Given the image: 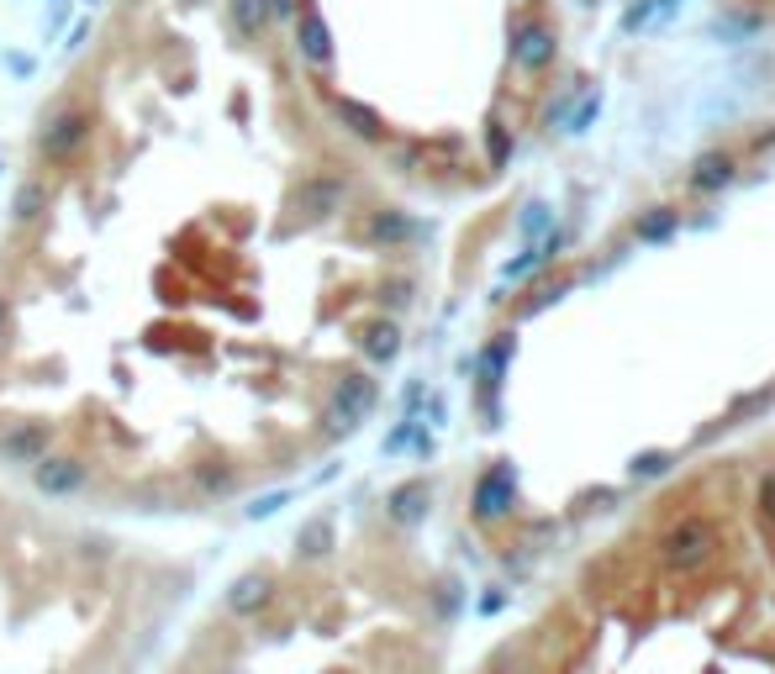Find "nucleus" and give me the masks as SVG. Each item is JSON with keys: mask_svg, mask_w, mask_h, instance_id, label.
<instances>
[{"mask_svg": "<svg viewBox=\"0 0 775 674\" xmlns=\"http://www.w3.org/2000/svg\"><path fill=\"white\" fill-rule=\"evenodd\" d=\"M554 227V216H549V205H528V216H522V233L528 237H543Z\"/></svg>", "mask_w": 775, "mask_h": 674, "instance_id": "393cba45", "label": "nucleus"}, {"mask_svg": "<svg viewBox=\"0 0 775 674\" xmlns=\"http://www.w3.org/2000/svg\"><path fill=\"white\" fill-rule=\"evenodd\" d=\"M485 153H491V164H496V169L512 158V138H507V127H502V121H491V127H485Z\"/></svg>", "mask_w": 775, "mask_h": 674, "instance_id": "5701e85b", "label": "nucleus"}, {"mask_svg": "<svg viewBox=\"0 0 775 674\" xmlns=\"http://www.w3.org/2000/svg\"><path fill=\"white\" fill-rule=\"evenodd\" d=\"M227 22H233V32L238 37H259V32L269 27V11H265V0H227Z\"/></svg>", "mask_w": 775, "mask_h": 674, "instance_id": "6ab92c4d", "label": "nucleus"}, {"mask_svg": "<svg viewBox=\"0 0 775 674\" xmlns=\"http://www.w3.org/2000/svg\"><path fill=\"white\" fill-rule=\"evenodd\" d=\"M512 348H517V343H512V338H496V348H485V353H480V380L491 385V390H496V385H502V369H507Z\"/></svg>", "mask_w": 775, "mask_h": 674, "instance_id": "412c9836", "label": "nucleus"}, {"mask_svg": "<svg viewBox=\"0 0 775 674\" xmlns=\"http://www.w3.org/2000/svg\"><path fill=\"white\" fill-rule=\"evenodd\" d=\"M265 601H269V580H265V575H238V580L227 586V612H233V616H254Z\"/></svg>", "mask_w": 775, "mask_h": 674, "instance_id": "4468645a", "label": "nucleus"}, {"mask_svg": "<svg viewBox=\"0 0 775 674\" xmlns=\"http://www.w3.org/2000/svg\"><path fill=\"white\" fill-rule=\"evenodd\" d=\"M90 132H95V121H90L85 106H63V111H54V117L43 121L37 153H43L48 164H69V158L90 143Z\"/></svg>", "mask_w": 775, "mask_h": 674, "instance_id": "f03ea898", "label": "nucleus"}, {"mask_svg": "<svg viewBox=\"0 0 775 674\" xmlns=\"http://www.w3.org/2000/svg\"><path fill=\"white\" fill-rule=\"evenodd\" d=\"M717 548V528L713 522H702V517H686V522H676L670 532H659V569L665 575H696Z\"/></svg>", "mask_w": 775, "mask_h": 674, "instance_id": "f257e3e1", "label": "nucleus"}, {"mask_svg": "<svg viewBox=\"0 0 775 674\" xmlns=\"http://www.w3.org/2000/svg\"><path fill=\"white\" fill-rule=\"evenodd\" d=\"M85 459H74V453H48V459H37L32 464V485L43 490L48 500H63V496H80L85 490Z\"/></svg>", "mask_w": 775, "mask_h": 674, "instance_id": "39448f33", "label": "nucleus"}, {"mask_svg": "<svg viewBox=\"0 0 775 674\" xmlns=\"http://www.w3.org/2000/svg\"><path fill=\"white\" fill-rule=\"evenodd\" d=\"M597 117H601V90L586 85V90H580V100H569V111L560 117V132H569V138H586Z\"/></svg>", "mask_w": 775, "mask_h": 674, "instance_id": "2eb2a0df", "label": "nucleus"}, {"mask_svg": "<svg viewBox=\"0 0 775 674\" xmlns=\"http://www.w3.org/2000/svg\"><path fill=\"white\" fill-rule=\"evenodd\" d=\"M655 11H659V0H633V5L623 11V32H638L649 16H655Z\"/></svg>", "mask_w": 775, "mask_h": 674, "instance_id": "b1692460", "label": "nucleus"}, {"mask_svg": "<svg viewBox=\"0 0 775 674\" xmlns=\"http://www.w3.org/2000/svg\"><path fill=\"white\" fill-rule=\"evenodd\" d=\"M332 111H338V121H343L354 138H364V143H380V138H386V121H380V111H375V106H364V100L338 95V100H332Z\"/></svg>", "mask_w": 775, "mask_h": 674, "instance_id": "9d476101", "label": "nucleus"}, {"mask_svg": "<svg viewBox=\"0 0 775 674\" xmlns=\"http://www.w3.org/2000/svg\"><path fill=\"white\" fill-rule=\"evenodd\" d=\"M359 348H364L369 364H390V358L401 353V327L386 322V317H380V322H369V327H364V338H359Z\"/></svg>", "mask_w": 775, "mask_h": 674, "instance_id": "f8f14e48", "label": "nucleus"}, {"mask_svg": "<svg viewBox=\"0 0 775 674\" xmlns=\"http://www.w3.org/2000/svg\"><path fill=\"white\" fill-rule=\"evenodd\" d=\"M296 54L306 63H317V69H328L332 63V27L322 22V11H296Z\"/></svg>", "mask_w": 775, "mask_h": 674, "instance_id": "1a4fd4ad", "label": "nucleus"}, {"mask_svg": "<svg viewBox=\"0 0 775 674\" xmlns=\"http://www.w3.org/2000/svg\"><path fill=\"white\" fill-rule=\"evenodd\" d=\"M670 464H676V453L649 448V453H638V459L627 464V474H633V480H655V474H670Z\"/></svg>", "mask_w": 775, "mask_h": 674, "instance_id": "4be33fe9", "label": "nucleus"}, {"mask_svg": "<svg viewBox=\"0 0 775 674\" xmlns=\"http://www.w3.org/2000/svg\"><path fill=\"white\" fill-rule=\"evenodd\" d=\"M269 16H296V0H265Z\"/></svg>", "mask_w": 775, "mask_h": 674, "instance_id": "c756f323", "label": "nucleus"}, {"mask_svg": "<svg viewBox=\"0 0 775 674\" xmlns=\"http://www.w3.org/2000/svg\"><path fill=\"white\" fill-rule=\"evenodd\" d=\"M43 211H48V185L43 179H22L16 196H11V222L32 227V222H43Z\"/></svg>", "mask_w": 775, "mask_h": 674, "instance_id": "ddd939ff", "label": "nucleus"}, {"mask_svg": "<svg viewBox=\"0 0 775 674\" xmlns=\"http://www.w3.org/2000/svg\"><path fill=\"white\" fill-rule=\"evenodd\" d=\"M185 5H196V0H185Z\"/></svg>", "mask_w": 775, "mask_h": 674, "instance_id": "2f4dec72", "label": "nucleus"}, {"mask_svg": "<svg viewBox=\"0 0 775 674\" xmlns=\"http://www.w3.org/2000/svg\"><path fill=\"white\" fill-rule=\"evenodd\" d=\"M280 506H285V496H265V500H254V506H248V517L259 522V517H274Z\"/></svg>", "mask_w": 775, "mask_h": 674, "instance_id": "cd10ccee", "label": "nucleus"}, {"mask_svg": "<svg viewBox=\"0 0 775 674\" xmlns=\"http://www.w3.org/2000/svg\"><path fill=\"white\" fill-rule=\"evenodd\" d=\"M512 63L522 69V74H543L549 63H554V32L528 22V27L512 32Z\"/></svg>", "mask_w": 775, "mask_h": 674, "instance_id": "6e6552de", "label": "nucleus"}, {"mask_svg": "<svg viewBox=\"0 0 775 674\" xmlns=\"http://www.w3.org/2000/svg\"><path fill=\"white\" fill-rule=\"evenodd\" d=\"M565 291H569L565 280H554V285H543V291H538L533 300L522 306V317H533V311H543V306H554V300H560V295H565Z\"/></svg>", "mask_w": 775, "mask_h": 674, "instance_id": "a878e982", "label": "nucleus"}, {"mask_svg": "<svg viewBox=\"0 0 775 674\" xmlns=\"http://www.w3.org/2000/svg\"><path fill=\"white\" fill-rule=\"evenodd\" d=\"M48 422H5L0 427V459L11 464V470H32L37 459H48Z\"/></svg>", "mask_w": 775, "mask_h": 674, "instance_id": "20e7f679", "label": "nucleus"}, {"mask_svg": "<svg viewBox=\"0 0 775 674\" xmlns=\"http://www.w3.org/2000/svg\"><path fill=\"white\" fill-rule=\"evenodd\" d=\"M418 233V227H412V216H407V211H375V216H369V227H364V237H369V243H407V237Z\"/></svg>", "mask_w": 775, "mask_h": 674, "instance_id": "f3484780", "label": "nucleus"}, {"mask_svg": "<svg viewBox=\"0 0 775 674\" xmlns=\"http://www.w3.org/2000/svg\"><path fill=\"white\" fill-rule=\"evenodd\" d=\"M390 517H396V522H407V528H412V522H422V517H427V485H418V480H412V485L390 490Z\"/></svg>", "mask_w": 775, "mask_h": 674, "instance_id": "aec40b11", "label": "nucleus"}, {"mask_svg": "<svg viewBox=\"0 0 775 674\" xmlns=\"http://www.w3.org/2000/svg\"><path fill=\"white\" fill-rule=\"evenodd\" d=\"M512 500H517V470H512V464H496V470L480 474V485H475V517L480 522L507 517Z\"/></svg>", "mask_w": 775, "mask_h": 674, "instance_id": "0eeeda50", "label": "nucleus"}, {"mask_svg": "<svg viewBox=\"0 0 775 674\" xmlns=\"http://www.w3.org/2000/svg\"><path fill=\"white\" fill-rule=\"evenodd\" d=\"M375 401H380V390H375L369 375H343L332 385V401H328V433L332 438H349L359 422L375 411Z\"/></svg>", "mask_w": 775, "mask_h": 674, "instance_id": "7ed1b4c3", "label": "nucleus"}, {"mask_svg": "<svg viewBox=\"0 0 775 674\" xmlns=\"http://www.w3.org/2000/svg\"><path fill=\"white\" fill-rule=\"evenodd\" d=\"M343 196H349V185L338 175H312L296 185V196H291V211H296L301 222H328L332 211L343 205Z\"/></svg>", "mask_w": 775, "mask_h": 674, "instance_id": "423d86ee", "label": "nucleus"}, {"mask_svg": "<svg viewBox=\"0 0 775 674\" xmlns=\"http://www.w3.org/2000/svg\"><path fill=\"white\" fill-rule=\"evenodd\" d=\"M296 554L306 558V564H317V558L332 554V517H312V522L296 532Z\"/></svg>", "mask_w": 775, "mask_h": 674, "instance_id": "a211bd4d", "label": "nucleus"}, {"mask_svg": "<svg viewBox=\"0 0 775 674\" xmlns=\"http://www.w3.org/2000/svg\"><path fill=\"white\" fill-rule=\"evenodd\" d=\"M380 300H390V306H407V300H412V285H401V280H396V285H386V295H380Z\"/></svg>", "mask_w": 775, "mask_h": 674, "instance_id": "c85d7f7f", "label": "nucleus"}, {"mask_svg": "<svg viewBox=\"0 0 775 674\" xmlns=\"http://www.w3.org/2000/svg\"><path fill=\"white\" fill-rule=\"evenodd\" d=\"M0 343H5V300H0Z\"/></svg>", "mask_w": 775, "mask_h": 674, "instance_id": "7c9ffc66", "label": "nucleus"}, {"mask_svg": "<svg viewBox=\"0 0 775 674\" xmlns=\"http://www.w3.org/2000/svg\"><path fill=\"white\" fill-rule=\"evenodd\" d=\"M676 227H681L676 205H649V211H644V216L633 222L638 243H670V237H676Z\"/></svg>", "mask_w": 775, "mask_h": 674, "instance_id": "dca6fc26", "label": "nucleus"}, {"mask_svg": "<svg viewBox=\"0 0 775 674\" xmlns=\"http://www.w3.org/2000/svg\"><path fill=\"white\" fill-rule=\"evenodd\" d=\"M733 175H739V169H733L728 153H702V158L691 164V190H696V196H717V190L733 185Z\"/></svg>", "mask_w": 775, "mask_h": 674, "instance_id": "9b49d317", "label": "nucleus"}, {"mask_svg": "<svg viewBox=\"0 0 775 674\" xmlns=\"http://www.w3.org/2000/svg\"><path fill=\"white\" fill-rule=\"evenodd\" d=\"M201 490H211V496H227V490H233V474H227V470H201Z\"/></svg>", "mask_w": 775, "mask_h": 674, "instance_id": "bb28decb", "label": "nucleus"}]
</instances>
